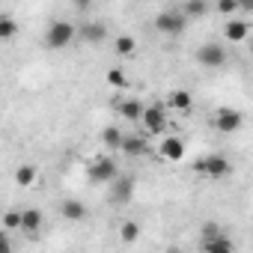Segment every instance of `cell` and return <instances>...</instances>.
Here are the masks:
<instances>
[{
    "label": "cell",
    "instance_id": "obj_23",
    "mask_svg": "<svg viewBox=\"0 0 253 253\" xmlns=\"http://www.w3.org/2000/svg\"><path fill=\"white\" fill-rule=\"evenodd\" d=\"M15 30H18V24L12 21V15H3V18H0V39H3V42H9V39L15 36Z\"/></svg>",
    "mask_w": 253,
    "mask_h": 253
},
{
    "label": "cell",
    "instance_id": "obj_10",
    "mask_svg": "<svg viewBox=\"0 0 253 253\" xmlns=\"http://www.w3.org/2000/svg\"><path fill=\"white\" fill-rule=\"evenodd\" d=\"M78 36H81L86 45H98L101 39H107V27H104L101 21H89V24H84V27L78 30Z\"/></svg>",
    "mask_w": 253,
    "mask_h": 253
},
{
    "label": "cell",
    "instance_id": "obj_2",
    "mask_svg": "<svg viewBox=\"0 0 253 253\" xmlns=\"http://www.w3.org/2000/svg\"><path fill=\"white\" fill-rule=\"evenodd\" d=\"M116 176H119V164H116L113 158H107V155L95 158V161L86 167V179H89L92 185H110Z\"/></svg>",
    "mask_w": 253,
    "mask_h": 253
},
{
    "label": "cell",
    "instance_id": "obj_28",
    "mask_svg": "<svg viewBox=\"0 0 253 253\" xmlns=\"http://www.w3.org/2000/svg\"><path fill=\"white\" fill-rule=\"evenodd\" d=\"M238 9H244V12H253V0H238Z\"/></svg>",
    "mask_w": 253,
    "mask_h": 253
},
{
    "label": "cell",
    "instance_id": "obj_6",
    "mask_svg": "<svg viewBox=\"0 0 253 253\" xmlns=\"http://www.w3.org/2000/svg\"><path fill=\"white\" fill-rule=\"evenodd\" d=\"M197 63L203 69H220L226 63V48L220 42H206L197 48Z\"/></svg>",
    "mask_w": 253,
    "mask_h": 253
},
{
    "label": "cell",
    "instance_id": "obj_7",
    "mask_svg": "<svg viewBox=\"0 0 253 253\" xmlns=\"http://www.w3.org/2000/svg\"><path fill=\"white\" fill-rule=\"evenodd\" d=\"M197 170L206 173L211 182H220V179H226L232 173V167H229V161L223 155H206L203 161H197Z\"/></svg>",
    "mask_w": 253,
    "mask_h": 253
},
{
    "label": "cell",
    "instance_id": "obj_3",
    "mask_svg": "<svg viewBox=\"0 0 253 253\" xmlns=\"http://www.w3.org/2000/svg\"><path fill=\"white\" fill-rule=\"evenodd\" d=\"M167 110H170V104H161V101L143 107V119H140V122H143V128H146L149 134L167 131Z\"/></svg>",
    "mask_w": 253,
    "mask_h": 253
},
{
    "label": "cell",
    "instance_id": "obj_8",
    "mask_svg": "<svg viewBox=\"0 0 253 253\" xmlns=\"http://www.w3.org/2000/svg\"><path fill=\"white\" fill-rule=\"evenodd\" d=\"M110 203L113 206H125L131 197H134V179L131 176H116L113 182H110Z\"/></svg>",
    "mask_w": 253,
    "mask_h": 253
},
{
    "label": "cell",
    "instance_id": "obj_25",
    "mask_svg": "<svg viewBox=\"0 0 253 253\" xmlns=\"http://www.w3.org/2000/svg\"><path fill=\"white\" fill-rule=\"evenodd\" d=\"M107 81H110V86H119V89L128 84V78H125L122 69H110V72H107Z\"/></svg>",
    "mask_w": 253,
    "mask_h": 253
},
{
    "label": "cell",
    "instance_id": "obj_22",
    "mask_svg": "<svg viewBox=\"0 0 253 253\" xmlns=\"http://www.w3.org/2000/svg\"><path fill=\"white\" fill-rule=\"evenodd\" d=\"M15 182H18L21 188H30V185L36 182V167H33V164H21V167L15 170Z\"/></svg>",
    "mask_w": 253,
    "mask_h": 253
},
{
    "label": "cell",
    "instance_id": "obj_30",
    "mask_svg": "<svg viewBox=\"0 0 253 253\" xmlns=\"http://www.w3.org/2000/svg\"><path fill=\"white\" fill-rule=\"evenodd\" d=\"M250 54H253V45H250Z\"/></svg>",
    "mask_w": 253,
    "mask_h": 253
},
{
    "label": "cell",
    "instance_id": "obj_27",
    "mask_svg": "<svg viewBox=\"0 0 253 253\" xmlns=\"http://www.w3.org/2000/svg\"><path fill=\"white\" fill-rule=\"evenodd\" d=\"M217 232H220V226H217V223H211V220H209V223H203V238H211V235H217Z\"/></svg>",
    "mask_w": 253,
    "mask_h": 253
},
{
    "label": "cell",
    "instance_id": "obj_18",
    "mask_svg": "<svg viewBox=\"0 0 253 253\" xmlns=\"http://www.w3.org/2000/svg\"><path fill=\"white\" fill-rule=\"evenodd\" d=\"M182 12H185L188 18H206V15H209V0H185Z\"/></svg>",
    "mask_w": 253,
    "mask_h": 253
},
{
    "label": "cell",
    "instance_id": "obj_16",
    "mask_svg": "<svg viewBox=\"0 0 253 253\" xmlns=\"http://www.w3.org/2000/svg\"><path fill=\"white\" fill-rule=\"evenodd\" d=\"M119 113H122V119H128V122H140L143 119V104L134 101V98L119 101Z\"/></svg>",
    "mask_w": 253,
    "mask_h": 253
},
{
    "label": "cell",
    "instance_id": "obj_13",
    "mask_svg": "<svg viewBox=\"0 0 253 253\" xmlns=\"http://www.w3.org/2000/svg\"><path fill=\"white\" fill-rule=\"evenodd\" d=\"M161 155L167 158V161H182L185 158V143L179 140V137H164V143H161Z\"/></svg>",
    "mask_w": 253,
    "mask_h": 253
},
{
    "label": "cell",
    "instance_id": "obj_24",
    "mask_svg": "<svg viewBox=\"0 0 253 253\" xmlns=\"http://www.w3.org/2000/svg\"><path fill=\"white\" fill-rule=\"evenodd\" d=\"M3 229H21V211H6L3 214Z\"/></svg>",
    "mask_w": 253,
    "mask_h": 253
},
{
    "label": "cell",
    "instance_id": "obj_9",
    "mask_svg": "<svg viewBox=\"0 0 253 253\" xmlns=\"http://www.w3.org/2000/svg\"><path fill=\"white\" fill-rule=\"evenodd\" d=\"M119 152L128 155V158H143V155H149V140H146V134H125Z\"/></svg>",
    "mask_w": 253,
    "mask_h": 253
},
{
    "label": "cell",
    "instance_id": "obj_26",
    "mask_svg": "<svg viewBox=\"0 0 253 253\" xmlns=\"http://www.w3.org/2000/svg\"><path fill=\"white\" fill-rule=\"evenodd\" d=\"M217 12L220 15H235L238 12V0H217Z\"/></svg>",
    "mask_w": 253,
    "mask_h": 253
},
{
    "label": "cell",
    "instance_id": "obj_12",
    "mask_svg": "<svg viewBox=\"0 0 253 253\" xmlns=\"http://www.w3.org/2000/svg\"><path fill=\"white\" fill-rule=\"evenodd\" d=\"M200 247L209 250V253H229V250H235V244H232L223 232H217V235H211V238H203Z\"/></svg>",
    "mask_w": 253,
    "mask_h": 253
},
{
    "label": "cell",
    "instance_id": "obj_11",
    "mask_svg": "<svg viewBox=\"0 0 253 253\" xmlns=\"http://www.w3.org/2000/svg\"><path fill=\"white\" fill-rule=\"evenodd\" d=\"M60 214H63L66 220L78 223V220L86 217V206H84L81 200H63V203H60Z\"/></svg>",
    "mask_w": 253,
    "mask_h": 253
},
{
    "label": "cell",
    "instance_id": "obj_29",
    "mask_svg": "<svg viewBox=\"0 0 253 253\" xmlns=\"http://www.w3.org/2000/svg\"><path fill=\"white\" fill-rule=\"evenodd\" d=\"M72 3H75V6H78V9H86V6H89V3H92V0H72Z\"/></svg>",
    "mask_w": 253,
    "mask_h": 253
},
{
    "label": "cell",
    "instance_id": "obj_15",
    "mask_svg": "<svg viewBox=\"0 0 253 253\" xmlns=\"http://www.w3.org/2000/svg\"><path fill=\"white\" fill-rule=\"evenodd\" d=\"M42 220H45V217H42L39 209H24V211H21V229H24V232H39V229H42Z\"/></svg>",
    "mask_w": 253,
    "mask_h": 253
},
{
    "label": "cell",
    "instance_id": "obj_4",
    "mask_svg": "<svg viewBox=\"0 0 253 253\" xmlns=\"http://www.w3.org/2000/svg\"><path fill=\"white\" fill-rule=\"evenodd\" d=\"M188 24V15L185 12H176V9H164L155 15V30L161 36H179Z\"/></svg>",
    "mask_w": 253,
    "mask_h": 253
},
{
    "label": "cell",
    "instance_id": "obj_20",
    "mask_svg": "<svg viewBox=\"0 0 253 253\" xmlns=\"http://www.w3.org/2000/svg\"><path fill=\"white\" fill-rule=\"evenodd\" d=\"M137 235H140V223H137V220H125V223L119 226V238H122L125 244H134Z\"/></svg>",
    "mask_w": 253,
    "mask_h": 253
},
{
    "label": "cell",
    "instance_id": "obj_14",
    "mask_svg": "<svg viewBox=\"0 0 253 253\" xmlns=\"http://www.w3.org/2000/svg\"><path fill=\"white\" fill-rule=\"evenodd\" d=\"M247 33H250V27H247L241 18H229L226 27H223V36H226L229 42H241V39H247Z\"/></svg>",
    "mask_w": 253,
    "mask_h": 253
},
{
    "label": "cell",
    "instance_id": "obj_1",
    "mask_svg": "<svg viewBox=\"0 0 253 253\" xmlns=\"http://www.w3.org/2000/svg\"><path fill=\"white\" fill-rule=\"evenodd\" d=\"M75 39H78V27H75L72 21H51L48 30H45V36H42V48H48V51H63V48H69Z\"/></svg>",
    "mask_w": 253,
    "mask_h": 253
},
{
    "label": "cell",
    "instance_id": "obj_21",
    "mask_svg": "<svg viewBox=\"0 0 253 253\" xmlns=\"http://www.w3.org/2000/svg\"><path fill=\"white\" fill-rule=\"evenodd\" d=\"M134 48H137V39H134V36H119V39L113 42L116 57H128V54H134Z\"/></svg>",
    "mask_w": 253,
    "mask_h": 253
},
{
    "label": "cell",
    "instance_id": "obj_19",
    "mask_svg": "<svg viewBox=\"0 0 253 253\" xmlns=\"http://www.w3.org/2000/svg\"><path fill=\"white\" fill-rule=\"evenodd\" d=\"M194 107V98H191V92L188 89H176L173 95H170V110H191Z\"/></svg>",
    "mask_w": 253,
    "mask_h": 253
},
{
    "label": "cell",
    "instance_id": "obj_5",
    "mask_svg": "<svg viewBox=\"0 0 253 253\" xmlns=\"http://www.w3.org/2000/svg\"><path fill=\"white\" fill-rule=\"evenodd\" d=\"M211 125H214V131H220V134H235L241 125H244V116L235 107H220L211 116Z\"/></svg>",
    "mask_w": 253,
    "mask_h": 253
},
{
    "label": "cell",
    "instance_id": "obj_17",
    "mask_svg": "<svg viewBox=\"0 0 253 253\" xmlns=\"http://www.w3.org/2000/svg\"><path fill=\"white\" fill-rule=\"evenodd\" d=\"M101 140H104V146H107V149L119 152V149H122V140H125V134L116 128V125H107V128L101 131Z\"/></svg>",
    "mask_w": 253,
    "mask_h": 253
}]
</instances>
